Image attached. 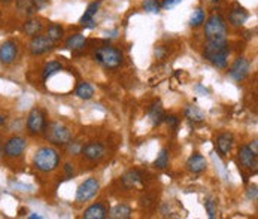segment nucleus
I'll return each instance as SVG.
<instances>
[{
	"label": "nucleus",
	"mask_w": 258,
	"mask_h": 219,
	"mask_svg": "<svg viewBox=\"0 0 258 219\" xmlns=\"http://www.w3.org/2000/svg\"><path fill=\"white\" fill-rule=\"evenodd\" d=\"M228 52L230 49H228L227 39H212V41H208L205 45L203 57L212 66L218 69H226Z\"/></svg>",
	"instance_id": "nucleus-1"
},
{
	"label": "nucleus",
	"mask_w": 258,
	"mask_h": 219,
	"mask_svg": "<svg viewBox=\"0 0 258 219\" xmlns=\"http://www.w3.org/2000/svg\"><path fill=\"white\" fill-rule=\"evenodd\" d=\"M58 163H60V155L54 148L49 146H44L39 148L33 156V166L44 173H49L54 172L58 167Z\"/></svg>",
	"instance_id": "nucleus-2"
},
{
	"label": "nucleus",
	"mask_w": 258,
	"mask_h": 219,
	"mask_svg": "<svg viewBox=\"0 0 258 219\" xmlns=\"http://www.w3.org/2000/svg\"><path fill=\"white\" fill-rule=\"evenodd\" d=\"M94 60L106 69H116L123 64L124 55L121 49L113 47H100L94 52Z\"/></svg>",
	"instance_id": "nucleus-3"
},
{
	"label": "nucleus",
	"mask_w": 258,
	"mask_h": 219,
	"mask_svg": "<svg viewBox=\"0 0 258 219\" xmlns=\"http://www.w3.org/2000/svg\"><path fill=\"white\" fill-rule=\"evenodd\" d=\"M44 134H45V139L49 143L57 145V146L69 145L70 137H72L70 130L62 123H51L49 125L47 124V128H45Z\"/></svg>",
	"instance_id": "nucleus-4"
},
{
	"label": "nucleus",
	"mask_w": 258,
	"mask_h": 219,
	"mask_svg": "<svg viewBox=\"0 0 258 219\" xmlns=\"http://www.w3.org/2000/svg\"><path fill=\"white\" fill-rule=\"evenodd\" d=\"M205 36L208 41L212 39H227V26L220 14L210 15L205 23Z\"/></svg>",
	"instance_id": "nucleus-5"
},
{
	"label": "nucleus",
	"mask_w": 258,
	"mask_h": 219,
	"mask_svg": "<svg viewBox=\"0 0 258 219\" xmlns=\"http://www.w3.org/2000/svg\"><path fill=\"white\" fill-rule=\"evenodd\" d=\"M45 112L39 108H34L27 115V130L30 134H42L47 128Z\"/></svg>",
	"instance_id": "nucleus-6"
},
{
	"label": "nucleus",
	"mask_w": 258,
	"mask_h": 219,
	"mask_svg": "<svg viewBox=\"0 0 258 219\" xmlns=\"http://www.w3.org/2000/svg\"><path fill=\"white\" fill-rule=\"evenodd\" d=\"M98 188H100V184H98L96 177L87 179V181H84L76 189V202L84 203V202L91 200V198L98 192Z\"/></svg>",
	"instance_id": "nucleus-7"
},
{
	"label": "nucleus",
	"mask_w": 258,
	"mask_h": 219,
	"mask_svg": "<svg viewBox=\"0 0 258 219\" xmlns=\"http://www.w3.org/2000/svg\"><path fill=\"white\" fill-rule=\"evenodd\" d=\"M26 148H27L26 139L21 137V136H14V137H9L6 141V143L3 146V152L9 158H18V156L23 155Z\"/></svg>",
	"instance_id": "nucleus-8"
},
{
	"label": "nucleus",
	"mask_w": 258,
	"mask_h": 219,
	"mask_svg": "<svg viewBox=\"0 0 258 219\" xmlns=\"http://www.w3.org/2000/svg\"><path fill=\"white\" fill-rule=\"evenodd\" d=\"M52 48H54V42L51 41L49 37L42 36V34L33 36L32 41H30V44H29V51H30L32 55H42V54H47V52H49Z\"/></svg>",
	"instance_id": "nucleus-9"
},
{
	"label": "nucleus",
	"mask_w": 258,
	"mask_h": 219,
	"mask_svg": "<svg viewBox=\"0 0 258 219\" xmlns=\"http://www.w3.org/2000/svg\"><path fill=\"white\" fill-rule=\"evenodd\" d=\"M230 76L234 79V81H243V79L248 76L249 73V63L245 57H239L234 60V63L230 67Z\"/></svg>",
	"instance_id": "nucleus-10"
},
{
	"label": "nucleus",
	"mask_w": 258,
	"mask_h": 219,
	"mask_svg": "<svg viewBox=\"0 0 258 219\" xmlns=\"http://www.w3.org/2000/svg\"><path fill=\"white\" fill-rule=\"evenodd\" d=\"M18 48L14 41H5L0 45V63L2 64H12L16 58Z\"/></svg>",
	"instance_id": "nucleus-11"
},
{
	"label": "nucleus",
	"mask_w": 258,
	"mask_h": 219,
	"mask_svg": "<svg viewBox=\"0 0 258 219\" xmlns=\"http://www.w3.org/2000/svg\"><path fill=\"white\" fill-rule=\"evenodd\" d=\"M257 154H254L249 146H242L237 152V158H239V163L242 167L248 169V170H257Z\"/></svg>",
	"instance_id": "nucleus-12"
},
{
	"label": "nucleus",
	"mask_w": 258,
	"mask_h": 219,
	"mask_svg": "<svg viewBox=\"0 0 258 219\" xmlns=\"http://www.w3.org/2000/svg\"><path fill=\"white\" fill-rule=\"evenodd\" d=\"M248 19V12L243 6H241L239 3H233L230 14H228V21L231 26L234 27H241L246 23Z\"/></svg>",
	"instance_id": "nucleus-13"
},
{
	"label": "nucleus",
	"mask_w": 258,
	"mask_h": 219,
	"mask_svg": "<svg viewBox=\"0 0 258 219\" xmlns=\"http://www.w3.org/2000/svg\"><path fill=\"white\" fill-rule=\"evenodd\" d=\"M82 155L84 158H87L88 161H98L102 160L105 156V148L102 143H97V142H93V143H88L82 148Z\"/></svg>",
	"instance_id": "nucleus-14"
},
{
	"label": "nucleus",
	"mask_w": 258,
	"mask_h": 219,
	"mask_svg": "<svg viewBox=\"0 0 258 219\" xmlns=\"http://www.w3.org/2000/svg\"><path fill=\"white\" fill-rule=\"evenodd\" d=\"M233 143H234V137L231 133H221L216 137V149L221 156L228 155V152L233 148Z\"/></svg>",
	"instance_id": "nucleus-15"
},
{
	"label": "nucleus",
	"mask_w": 258,
	"mask_h": 219,
	"mask_svg": "<svg viewBox=\"0 0 258 219\" xmlns=\"http://www.w3.org/2000/svg\"><path fill=\"white\" fill-rule=\"evenodd\" d=\"M187 169L191 173H202L208 169V161L206 158L200 154H193L187 160Z\"/></svg>",
	"instance_id": "nucleus-16"
},
{
	"label": "nucleus",
	"mask_w": 258,
	"mask_h": 219,
	"mask_svg": "<svg viewBox=\"0 0 258 219\" xmlns=\"http://www.w3.org/2000/svg\"><path fill=\"white\" fill-rule=\"evenodd\" d=\"M23 33L33 37V36H37V34H41L42 30H44V23L41 21V19H37V18H30L27 19V21L23 24L21 27Z\"/></svg>",
	"instance_id": "nucleus-17"
},
{
	"label": "nucleus",
	"mask_w": 258,
	"mask_h": 219,
	"mask_svg": "<svg viewBox=\"0 0 258 219\" xmlns=\"http://www.w3.org/2000/svg\"><path fill=\"white\" fill-rule=\"evenodd\" d=\"M148 116L151 119V123L154 125H160L163 121H164V110H163V106L160 102H154L149 109H148Z\"/></svg>",
	"instance_id": "nucleus-18"
},
{
	"label": "nucleus",
	"mask_w": 258,
	"mask_h": 219,
	"mask_svg": "<svg viewBox=\"0 0 258 219\" xmlns=\"http://www.w3.org/2000/svg\"><path fill=\"white\" fill-rule=\"evenodd\" d=\"M108 215V209L102 203H96L84 212L85 219H103Z\"/></svg>",
	"instance_id": "nucleus-19"
},
{
	"label": "nucleus",
	"mask_w": 258,
	"mask_h": 219,
	"mask_svg": "<svg viewBox=\"0 0 258 219\" xmlns=\"http://www.w3.org/2000/svg\"><path fill=\"white\" fill-rule=\"evenodd\" d=\"M15 5H16V11L19 14L27 15V16L37 12V8H36L33 0H15Z\"/></svg>",
	"instance_id": "nucleus-20"
},
{
	"label": "nucleus",
	"mask_w": 258,
	"mask_h": 219,
	"mask_svg": "<svg viewBox=\"0 0 258 219\" xmlns=\"http://www.w3.org/2000/svg\"><path fill=\"white\" fill-rule=\"evenodd\" d=\"M85 47V37L84 34L81 33H76V34H72L67 41H66V48L67 49H73V51H78V49H82Z\"/></svg>",
	"instance_id": "nucleus-21"
},
{
	"label": "nucleus",
	"mask_w": 258,
	"mask_h": 219,
	"mask_svg": "<svg viewBox=\"0 0 258 219\" xmlns=\"http://www.w3.org/2000/svg\"><path fill=\"white\" fill-rule=\"evenodd\" d=\"M109 216L112 219H127L131 216V209L127 204H116L115 207H112Z\"/></svg>",
	"instance_id": "nucleus-22"
},
{
	"label": "nucleus",
	"mask_w": 258,
	"mask_h": 219,
	"mask_svg": "<svg viewBox=\"0 0 258 219\" xmlns=\"http://www.w3.org/2000/svg\"><path fill=\"white\" fill-rule=\"evenodd\" d=\"M184 115H185V118L190 119V121H194V123H200L205 119V113L197 106H193V105H188L184 109Z\"/></svg>",
	"instance_id": "nucleus-23"
},
{
	"label": "nucleus",
	"mask_w": 258,
	"mask_h": 219,
	"mask_svg": "<svg viewBox=\"0 0 258 219\" xmlns=\"http://www.w3.org/2000/svg\"><path fill=\"white\" fill-rule=\"evenodd\" d=\"M75 94H76V97L82 98V100H90V98L94 95V88L88 82H82L76 87Z\"/></svg>",
	"instance_id": "nucleus-24"
},
{
	"label": "nucleus",
	"mask_w": 258,
	"mask_h": 219,
	"mask_svg": "<svg viewBox=\"0 0 258 219\" xmlns=\"http://www.w3.org/2000/svg\"><path fill=\"white\" fill-rule=\"evenodd\" d=\"M141 173L137 170H129L124 176H123V184L124 187L127 188H131V187H136L139 182H141Z\"/></svg>",
	"instance_id": "nucleus-25"
},
{
	"label": "nucleus",
	"mask_w": 258,
	"mask_h": 219,
	"mask_svg": "<svg viewBox=\"0 0 258 219\" xmlns=\"http://www.w3.org/2000/svg\"><path fill=\"white\" fill-rule=\"evenodd\" d=\"M64 34V29L62 26H58V24H51L48 29H47V37H49L51 41L55 44L57 41H60V39L63 37Z\"/></svg>",
	"instance_id": "nucleus-26"
},
{
	"label": "nucleus",
	"mask_w": 258,
	"mask_h": 219,
	"mask_svg": "<svg viewBox=\"0 0 258 219\" xmlns=\"http://www.w3.org/2000/svg\"><path fill=\"white\" fill-rule=\"evenodd\" d=\"M63 69L62 63H58V62H49L45 64L44 70H42V78H44V81H47V79H49L52 75H55L57 72H60Z\"/></svg>",
	"instance_id": "nucleus-27"
},
{
	"label": "nucleus",
	"mask_w": 258,
	"mask_h": 219,
	"mask_svg": "<svg viewBox=\"0 0 258 219\" xmlns=\"http://www.w3.org/2000/svg\"><path fill=\"white\" fill-rule=\"evenodd\" d=\"M203 23H205V12H203V9H195L193 12V15H191V18H190V26L195 29V27H200Z\"/></svg>",
	"instance_id": "nucleus-28"
},
{
	"label": "nucleus",
	"mask_w": 258,
	"mask_h": 219,
	"mask_svg": "<svg viewBox=\"0 0 258 219\" xmlns=\"http://www.w3.org/2000/svg\"><path fill=\"white\" fill-rule=\"evenodd\" d=\"M154 166L157 169H166L169 166V152L167 149H161L160 154L157 155L155 161H154Z\"/></svg>",
	"instance_id": "nucleus-29"
},
{
	"label": "nucleus",
	"mask_w": 258,
	"mask_h": 219,
	"mask_svg": "<svg viewBox=\"0 0 258 219\" xmlns=\"http://www.w3.org/2000/svg\"><path fill=\"white\" fill-rule=\"evenodd\" d=\"M142 8L146 11V12H151V14H158L160 12V3L157 2V0H144L142 3Z\"/></svg>",
	"instance_id": "nucleus-30"
},
{
	"label": "nucleus",
	"mask_w": 258,
	"mask_h": 219,
	"mask_svg": "<svg viewBox=\"0 0 258 219\" xmlns=\"http://www.w3.org/2000/svg\"><path fill=\"white\" fill-rule=\"evenodd\" d=\"M205 209H206L209 218H215V215H216V202L213 200V198H208V200L205 202Z\"/></svg>",
	"instance_id": "nucleus-31"
},
{
	"label": "nucleus",
	"mask_w": 258,
	"mask_h": 219,
	"mask_svg": "<svg viewBox=\"0 0 258 219\" xmlns=\"http://www.w3.org/2000/svg\"><path fill=\"white\" fill-rule=\"evenodd\" d=\"M79 23H81L82 27L85 29H94L96 27V21H94V16H88V15H82L81 19H79Z\"/></svg>",
	"instance_id": "nucleus-32"
},
{
	"label": "nucleus",
	"mask_w": 258,
	"mask_h": 219,
	"mask_svg": "<svg viewBox=\"0 0 258 219\" xmlns=\"http://www.w3.org/2000/svg\"><path fill=\"white\" fill-rule=\"evenodd\" d=\"M100 5H102L100 0H96V2H91V3L87 6L85 15H88V16H94V15L98 12V9H100Z\"/></svg>",
	"instance_id": "nucleus-33"
},
{
	"label": "nucleus",
	"mask_w": 258,
	"mask_h": 219,
	"mask_svg": "<svg viewBox=\"0 0 258 219\" xmlns=\"http://www.w3.org/2000/svg\"><path fill=\"white\" fill-rule=\"evenodd\" d=\"M182 2V0H163V3L160 5L163 9H172V8H175V6H177V5H179Z\"/></svg>",
	"instance_id": "nucleus-34"
},
{
	"label": "nucleus",
	"mask_w": 258,
	"mask_h": 219,
	"mask_svg": "<svg viewBox=\"0 0 258 219\" xmlns=\"http://www.w3.org/2000/svg\"><path fill=\"white\" fill-rule=\"evenodd\" d=\"M257 195H258V191H257V187H249L248 191H246V197L249 200H257Z\"/></svg>",
	"instance_id": "nucleus-35"
},
{
	"label": "nucleus",
	"mask_w": 258,
	"mask_h": 219,
	"mask_svg": "<svg viewBox=\"0 0 258 219\" xmlns=\"http://www.w3.org/2000/svg\"><path fill=\"white\" fill-rule=\"evenodd\" d=\"M164 121H166L169 125H172V127H176V125H177V118H176L175 115H169V116H164Z\"/></svg>",
	"instance_id": "nucleus-36"
},
{
	"label": "nucleus",
	"mask_w": 258,
	"mask_h": 219,
	"mask_svg": "<svg viewBox=\"0 0 258 219\" xmlns=\"http://www.w3.org/2000/svg\"><path fill=\"white\" fill-rule=\"evenodd\" d=\"M34 2V5H36V8H37V11L41 9V8H44L47 3H48V0H33Z\"/></svg>",
	"instance_id": "nucleus-37"
},
{
	"label": "nucleus",
	"mask_w": 258,
	"mask_h": 219,
	"mask_svg": "<svg viewBox=\"0 0 258 219\" xmlns=\"http://www.w3.org/2000/svg\"><path fill=\"white\" fill-rule=\"evenodd\" d=\"M249 149H251L254 154H257V155H258V143H257V141H254V142L249 145Z\"/></svg>",
	"instance_id": "nucleus-38"
},
{
	"label": "nucleus",
	"mask_w": 258,
	"mask_h": 219,
	"mask_svg": "<svg viewBox=\"0 0 258 219\" xmlns=\"http://www.w3.org/2000/svg\"><path fill=\"white\" fill-rule=\"evenodd\" d=\"M195 91H200V93H202V95H206V94H208V90H206V88H203L202 85H195Z\"/></svg>",
	"instance_id": "nucleus-39"
},
{
	"label": "nucleus",
	"mask_w": 258,
	"mask_h": 219,
	"mask_svg": "<svg viewBox=\"0 0 258 219\" xmlns=\"http://www.w3.org/2000/svg\"><path fill=\"white\" fill-rule=\"evenodd\" d=\"M29 218H32V219H36V218H37V219H41L42 216H41V215H30Z\"/></svg>",
	"instance_id": "nucleus-40"
},
{
	"label": "nucleus",
	"mask_w": 258,
	"mask_h": 219,
	"mask_svg": "<svg viewBox=\"0 0 258 219\" xmlns=\"http://www.w3.org/2000/svg\"><path fill=\"white\" fill-rule=\"evenodd\" d=\"M5 123V116H2V115H0V125H2Z\"/></svg>",
	"instance_id": "nucleus-41"
}]
</instances>
